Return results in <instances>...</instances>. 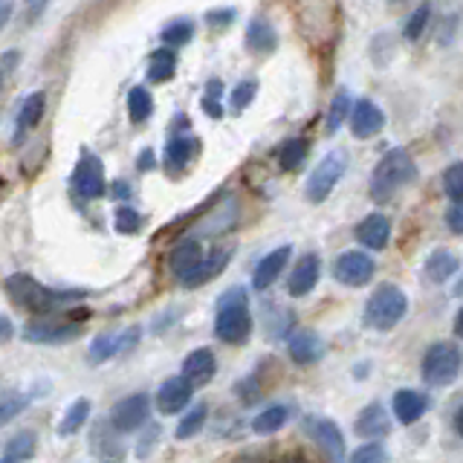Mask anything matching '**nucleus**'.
<instances>
[{
    "label": "nucleus",
    "mask_w": 463,
    "mask_h": 463,
    "mask_svg": "<svg viewBox=\"0 0 463 463\" xmlns=\"http://www.w3.org/2000/svg\"><path fill=\"white\" fill-rule=\"evenodd\" d=\"M206 414H209L206 405H194V409L180 420V426L174 429V438H177V440H192L194 434H200V429L206 426Z\"/></svg>",
    "instance_id": "37"
},
{
    "label": "nucleus",
    "mask_w": 463,
    "mask_h": 463,
    "mask_svg": "<svg viewBox=\"0 0 463 463\" xmlns=\"http://www.w3.org/2000/svg\"><path fill=\"white\" fill-rule=\"evenodd\" d=\"M43 108H47V96H43V93H29L24 99V105L18 110V134H24V130L35 128L41 122Z\"/></svg>",
    "instance_id": "33"
},
{
    "label": "nucleus",
    "mask_w": 463,
    "mask_h": 463,
    "mask_svg": "<svg viewBox=\"0 0 463 463\" xmlns=\"http://www.w3.org/2000/svg\"><path fill=\"white\" fill-rule=\"evenodd\" d=\"M6 296L29 313L52 316L55 310H61L64 304H72V298H84L87 293L84 289H52L35 281L33 275L14 272L6 279Z\"/></svg>",
    "instance_id": "1"
},
{
    "label": "nucleus",
    "mask_w": 463,
    "mask_h": 463,
    "mask_svg": "<svg viewBox=\"0 0 463 463\" xmlns=\"http://www.w3.org/2000/svg\"><path fill=\"white\" fill-rule=\"evenodd\" d=\"M4 402H0V423H12L14 420V414L18 411H24L26 409V402H29V397H24V394H18V391H4V397H0Z\"/></svg>",
    "instance_id": "42"
},
{
    "label": "nucleus",
    "mask_w": 463,
    "mask_h": 463,
    "mask_svg": "<svg viewBox=\"0 0 463 463\" xmlns=\"http://www.w3.org/2000/svg\"><path fill=\"white\" fill-rule=\"evenodd\" d=\"M18 61V52H4V79L12 76V67Z\"/></svg>",
    "instance_id": "50"
},
{
    "label": "nucleus",
    "mask_w": 463,
    "mask_h": 463,
    "mask_svg": "<svg viewBox=\"0 0 463 463\" xmlns=\"http://www.w3.org/2000/svg\"><path fill=\"white\" fill-rule=\"evenodd\" d=\"M0 325H4V342H9L12 339V322H9V318H4Z\"/></svg>",
    "instance_id": "53"
},
{
    "label": "nucleus",
    "mask_w": 463,
    "mask_h": 463,
    "mask_svg": "<svg viewBox=\"0 0 463 463\" xmlns=\"http://www.w3.org/2000/svg\"><path fill=\"white\" fill-rule=\"evenodd\" d=\"M252 333V313L243 287H232L217 298L214 336L226 345H243Z\"/></svg>",
    "instance_id": "2"
},
{
    "label": "nucleus",
    "mask_w": 463,
    "mask_h": 463,
    "mask_svg": "<svg viewBox=\"0 0 463 463\" xmlns=\"http://www.w3.org/2000/svg\"><path fill=\"white\" fill-rule=\"evenodd\" d=\"M354 235H356V241H359L362 246H365V250L380 252V250H385V246H388V238H391V221H388L385 214L373 212V214H368V217H362L359 226L354 229Z\"/></svg>",
    "instance_id": "18"
},
{
    "label": "nucleus",
    "mask_w": 463,
    "mask_h": 463,
    "mask_svg": "<svg viewBox=\"0 0 463 463\" xmlns=\"http://www.w3.org/2000/svg\"><path fill=\"white\" fill-rule=\"evenodd\" d=\"M347 154L345 151H330L325 154V159L318 163L313 171H310V177H307V185H304V192H307V200L310 203H325L330 194H333V188H336V183L342 180V174L347 171Z\"/></svg>",
    "instance_id": "6"
},
{
    "label": "nucleus",
    "mask_w": 463,
    "mask_h": 463,
    "mask_svg": "<svg viewBox=\"0 0 463 463\" xmlns=\"http://www.w3.org/2000/svg\"><path fill=\"white\" fill-rule=\"evenodd\" d=\"M289 255H293V246H279V250H272L269 255L260 258L255 272H252V287L255 289H269L275 281H279V275L284 272V267L289 264Z\"/></svg>",
    "instance_id": "19"
},
{
    "label": "nucleus",
    "mask_w": 463,
    "mask_h": 463,
    "mask_svg": "<svg viewBox=\"0 0 463 463\" xmlns=\"http://www.w3.org/2000/svg\"><path fill=\"white\" fill-rule=\"evenodd\" d=\"M455 336H460L463 339V307L458 310V316H455Z\"/></svg>",
    "instance_id": "51"
},
{
    "label": "nucleus",
    "mask_w": 463,
    "mask_h": 463,
    "mask_svg": "<svg viewBox=\"0 0 463 463\" xmlns=\"http://www.w3.org/2000/svg\"><path fill=\"white\" fill-rule=\"evenodd\" d=\"M443 192H446V197H452L455 203L463 200V159L446 168V174H443Z\"/></svg>",
    "instance_id": "41"
},
{
    "label": "nucleus",
    "mask_w": 463,
    "mask_h": 463,
    "mask_svg": "<svg viewBox=\"0 0 463 463\" xmlns=\"http://www.w3.org/2000/svg\"><path fill=\"white\" fill-rule=\"evenodd\" d=\"M405 313H409V296L394 284H383L371 293L362 318L371 330H391L402 322Z\"/></svg>",
    "instance_id": "4"
},
{
    "label": "nucleus",
    "mask_w": 463,
    "mask_h": 463,
    "mask_svg": "<svg viewBox=\"0 0 463 463\" xmlns=\"http://www.w3.org/2000/svg\"><path fill=\"white\" fill-rule=\"evenodd\" d=\"M287 417H289L287 405H269V409H264L252 420V431L255 434H275L279 429H284Z\"/></svg>",
    "instance_id": "34"
},
{
    "label": "nucleus",
    "mask_w": 463,
    "mask_h": 463,
    "mask_svg": "<svg viewBox=\"0 0 463 463\" xmlns=\"http://www.w3.org/2000/svg\"><path fill=\"white\" fill-rule=\"evenodd\" d=\"M304 159H307V139L289 137V139L281 142V148H279V163H281L284 171H298Z\"/></svg>",
    "instance_id": "31"
},
{
    "label": "nucleus",
    "mask_w": 463,
    "mask_h": 463,
    "mask_svg": "<svg viewBox=\"0 0 463 463\" xmlns=\"http://www.w3.org/2000/svg\"><path fill=\"white\" fill-rule=\"evenodd\" d=\"M376 272V264L368 252H359V250H347L336 258V264H333V279L345 287H365L371 284Z\"/></svg>",
    "instance_id": "9"
},
{
    "label": "nucleus",
    "mask_w": 463,
    "mask_h": 463,
    "mask_svg": "<svg viewBox=\"0 0 463 463\" xmlns=\"http://www.w3.org/2000/svg\"><path fill=\"white\" fill-rule=\"evenodd\" d=\"M194 397V383L188 380V376H171V380H165L163 385H159L156 391V411L163 417H171V414H180L185 411V405L192 402Z\"/></svg>",
    "instance_id": "13"
},
{
    "label": "nucleus",
    "mask_w": 463,
    "mask_h": 463,
    "mask_svg": "<svg viewBox=\"0 0 463 463\" xmlns=\"http://www.w3.org/2000/svg\"><path fill=\"white\" fill-rule=\"evenodd\" d=\"M81 333H84V327L76 322V318H70V322L47 318V322H29L21 336L33 345H67L72 339H79Z\"/></svg>",
    "instance_id": "12"
},
{
    "label": "nucleus",
    "mask_w": 463,
    "mask_h": 463,
    "mask_svg": "<svg viewBox=\"0 0 463 463\" xmlns=\"http://www.w3.org/2000/svg\"><path fill=\"white\" fill-rule=\"evenodd\" d=\"M446 226L452 229L455 235H463V200L455 203V206L446 212Z\"/></svg>",
    "instance_id": "45"
},
{
    "label": "nucleus",
    "mask_w": 463,
    "mask_h": 463,
    "mask_svg": "<svg viewBox=\"0 0 463 463\" xmlns=\"http://www.w3.org/2000/svg\"><path fill=\"white\" fill-rule=\"evenodd\" d=\"M287 351H289V359H293L296 365H316V362L325 356V342L316 330L301 327L289 336Z\"/></svg>",
    "instance_id": "15"
},
{
    "label": "nucleus",
    "mask_w": 463,
    "mask_h": 463,
    "mask_svg": "<svg viewBox=\"0 0 463 463\" xmlns=\"http://www.w3.org/2000/svg\"><path fill=\"white\" fill-rule=\"evenodd\" d=\"M460 269V258L455 252H449V250H438V252H431L429 260H426V279L431 284H443L449 281L452 275Z\"/></svg>",
    "instance_id": "25"
},
{
    "label": "nucleus",
    "mask_w": 463,
    "mask_h": 463,
    "mask_svg": "<svg viewBox=\"0 0 463 463\" xmlns=\"http://www.w3.org/2000/svg\"><path fill=\"white\" fill-rule=\"evenodd\" d=\"M90 443H113V440L105 438V426H99V431L90 438ZM113 455L119 458V455H122V449H119V446H113V449H110V458H113Z\"/></svg>",
    "instance_id": "48"
},
{
    "label": "nucleus",
    "mask_w": 463,
    "mask_h": 463,
    "mask_svg": "<svg viewBox=\"0 0 463 463\" xmlns=\"http://www.w3.org/2000/svg\"><path fill=\"white\" fill-rule=\"evenodd\" d=\"M388 458V452L383 449V443L380 440H368L362 449H356V452L351 455V460L354 463H383Z\"/></svg>",
    "instance_id": "44"
},
{
    "label": "nucleus",
    "mask_w": 463,
    "mask_h": 463,
    "mask_svg": "<svg viewBox=\"0 0 463 463\" xmlns=\"http://www.w3.org/2000/svg\"><path fill=\"white\" fill-rule=\"evenodd\" d=\"M391 4H402V0H391Z\"/></svg>",
    "instance_id": "55"
},
{
    "label": "nucleus",
    "mask_w": 463,
    "mask_h": 463,
    "mask_svg": "<svg viewBox=\"0 0 463 463\" xmlns=\"http://www.w3.org/2000/svg\"><path fill=\"white\" fill-rule=\"evenodd\" d=\"M159 38H163V43L165 47H185L188 41L194 38V21H174V24H168L163 33H159Z\"/></svg>",
    "instance_id": "38"
},
{
    "label": "nucleus",
    "mask_w": 463,
    "mask_h": 463,
    "mask_svg": "<svg viewBox=\"0 0 463 463\" xmlns=\"http://www.w3.org/2000/svg\"><path fill=\"white\" fill-rule=\"evenodd\" d=\"M255 93H258V84L255 81H241V84H235L232 87V110L235 113H241V110H246L255 101Z\"/></svg>",
    "instance_id": "43"
},
{
    "label": "nucleus",
    "mask_w": 463,
    "mask_h": 463,
    "mask_svg": "<svg viewBox=\"0 0 463 463\" xmlns=\"http://www.w3.org/2000/svg\"><path fill=\"white\" fill-rule=\"evenodd\" d=\"M414 180H417V165L409 156V151L391 148L380 163H376V168L371 174V197L376 203H385L394 197L400 188H405Z\"/></svg>",
    "instance_id": "3"
},
{
    "label": "nucleus",
    "mask_w": 463,
    "mask_h": 463,
    "mask_svg": "<svg viewBox=\"0 0 463 463\" xmlns=\"http://www.w3.org/2000/svg\"><path fill=\"white\" fill-rule=\"evenodd\" d=\"M87 417H90V400L81 397V400H76L64 411L61 423H58V434H61V438H70V434H76L87 423Z\"/></svg>",
    "instance_id": "32"
},
{
    "label": "nucleus",
    "mask_w": 463,
    "mask_h": 463,
    "mask_svg": "<svg viewBox=\"0 0 463 463\" xmlns=\"http://www.w3.org/2000/svg\"><path fill=\"white\" fill-rule=\"evenodd\" d=\"M460 347H455L452 342H434L426 356H423V380L434 388H443V385H452L460 373Z\"/></svg>",
    "instance_id": "5"
},
{
    "label": "nucleus",
    "mask_w": 463,
    "mask_h": 463,
    "mask_svg": "<svg viewBox=\"0 0 463 463\" xmlns=\"http://www.w3.org/2000/svg\"><path fill=\"white\" fill-rule=\"evenodd\" d=\"M354 105H351V93L347 90H339L330 101V110H327V134H336V130L347 122V116H351Z\"/></svg>",
    "instance_id": "35"
},
{
    "label": "nucleus",
    "mask_w": 463,
    "mask_h": 463,
    "mask_svg": "<svg viewBox=\"0 0 463 463\" xmlns=\"http://www.w3.org/2000/svg\"><path fill=\"white\" fill-rule=\"evenodd\" d=\"M455 431H458L460 438H463V405H460V409L455 411Z\"/></svg>",
    "instance_id": "52"
},
{
    "label": "nucleus",
    "mask_w": 463,
    "mask_h": 463,
    "mask_svg": "<svg viewBox=\"0 0 463 463\" xmlns=\"http://www.w3.org/2000/svg\"><path fill=\"white\" fill-rule=\"evenodd\" d=\"M318 275H322V260H318V255H301V260L296 264L293 275H289L287 281V293L293 298H304L310 296L316 284H318Z\"/></svg>",
    "instance_id": "17"
},
{
    "label": "nucleus",
    "mask_w": 463,
    "mask_h": 463,
    "mask_svg": "<svg viewBox=\"0 0 463 463\" xmlns=\"http://www.w3.org/2000/svg\"><path fill=\"white\" fill-rule=\"evenodd\" d=\"M354 431L359 434L362 440H380L391 431V417H388V411L383 409L380 402H371V405H365V409L359 411Z\"/></svg>",
    "instance_id": "21"
},
{
    "label": "nucleus",
    "mask_w": 463,
    "mask_h": 463,
    "mask_svg": "<svg viewBox=\"0 0 463 463\" xmlns=\"http://www.w3.org/2000/svg\"><path fill=\"white\" fill-rule=\"evenodd\" d=\"M148 417H151L148 394H130L110 409V426H113V431L128 434V431L142 429L145 423H148Z\"/></svg>",
    "instance_id": "11"
},
{
    "label": "nucleus",
    "mask_w": 463,
    "mask_h": 463,
    "mask_svg": "<svg viewBox=\"0 0 463 463\" xmlns=\"http://www.w3.org/2000/svg\"><path fill=\"white\" fill-rule=\"evenodd\" d=\"M197 151V142L194 137H185V134H171L165 142V163L171 168H185L192 163V156Z\"/></svg>",
    "instance_id": "28"
},
{
    "label": "nucleus",
    "mask_w": 463,
    "mask_h": 463,
    "mask_svg": "<svg viewBox=\"0 0 463 463\" xmlns=\"http://www.w3.org/2000/svg\"><path fill=\"white\" fill-rule=\"evenodd\" d=\"M174 76H177V52H174V47L156 50L151 55V61H148V81L168 84Z\"/></svg>",
    "instance_id": "27"
},
{
    "label": "nucleus",
    "mask_w": 463,
    "mask_h": 463,
    "mask_svg": "<svg viewBox=\"0 0 463 463\" xmlns=\"http://www.w3.org/2000/svg\"><path fill=\"white\" fill-rule=\"evenodd\" d=\"M137 168L139 171H154L156 168V154L151 148H145L139 156H137Z\"/></svg>",
    "instance_id": "47"
},
{
    "label": "nucleus",
    "mask_w": 463,
    "mask_h": 463,
    "mask_svg": "<svg viewBox=\"0 0 463 463\" xmlns=\"http://www.w3.org/2000/svg\"><path fill=\"white\" fill-rule=\"evenodd\" d=\"M229 258H232V252L226 250V246H217V250H209L206 255L200 258V264L183 279V287L197 289V287H203V284H209L212 279H217V275H221V272L226 269Z\"/></svg>",
    "instance_id": "16"
},
{
    "label": "nucleus",
    "mask_w": 463,
    "mask_h": 463,
    "mask_svg": "<svg viewBox=\"0 0 463 463\" xmlns=\"http://www.w3.org/2000/svg\"><path fill=\"white\" fill-rule=\"evenodd\" d=\"M391 409H394V417L400 420L402 426H411L429 411V397L423 394V391L400 388L394 394V400H391Z\"/></svg>",
    "instance_id": "20"
},
{
    "label": "nucleus",
    "mask_w": 463,
    "mask_h": 463,
    "mask_svg": "<svg viewBox=\"0 0 463 463\" xmlns=\"http://www.w3.org/2000/svg\"><path fill=\"white\" fill-rule=\"evenodd\" d=\"M235 217H238V203L235 197H226L223 206L212 209V221L194 229V235H221V232H229L235 226Z\"/></svg>",
    "instance_id": "26"
},
{
    "label": "nucleus",
    "mask_w": 463,
    "mask_h": 463,
    "mask_svg": "<svg viewBox=\"0 0 463 463\" xmlns=\"http://www.w3.org/2000/svg\"><path fill=\"white\" fill-rule=\"evenodd\" d=\"M142 226H145V217L134 206L122 203V206L113 209V229L116 232H122V235H137Z\"/></svg>",
    "instance_id": "36"
},
{
    "label": "nucleus",
    "mask_w": 463,
    "mask_h": 463,
    "mask_svg": "<svg viewBox=\"0 0 463 463\" xmlns=\"http://www.w3.org/2000/svg\"><path fill=\"white\" fill-rule=\"evenodd\" d=\"M33 455H35V431H21L6 440L0 463H21V460H29Z\"/></svg>",
    "instance_id": "29"
},
{
    "label": "nucleus",
    "mask_w": 463,
    "mask_h": 463,
    "mask_svg": "<svg viewBox=\"0 0 463 463\" xmlns=\"http://www.w3.org/2000/svg\"><path fill=\"white\" fill-rule=\"evenodd\" d=\"M183 373L194 385L209 383L212 376L217 373V356L209 351V347H197V351H192V354L183 359Z\"/></svg>",
    "instance_id": "22"
},
{
    "label": "nucleus",
    "mask_w": 463,
    "mask_h": 463,
    "mask_svg": "<svg viewBox=\"0 0 463 463\" xmlns=\"http://www.w3.org/2000/svg\"><path fill=\"white\" fill-rule=\"evenodd\" d=\"M304 434L322 449V452L333 460H345V438H342V429L333 423V420L327 417H304V423H301Z\"/></svg>",
    "instance_id": "10"
},
{
    "label": "nucleus",
    "mask_w": 463,
    "mask_h": 463,
    "mask_svg": "<svg viewBox=\"0 0 463 463\" xmlns=\"http://www.w3.org/2000/svg\"><path fill=\"white\" fill-rule=\"evenodd\" d=\"M200 108L206 110L212 119H223V81L221 79H212L206 84V93L200 99Z\"/></svg>",
    "instance_id": "39"
},
{
    "label": "nucleus",
    "mask_w": 463,
    "mask_h": 463,
    "mask_svg": "<svg viewBox=\"0 0 463 463\" xmlns=\"http://www.w3.org/2000/svg\"><path fill=\"white\" fill-rule=\"evenodd\" d=\"M9 14H12V4H9V0H6V4H4V18H0V24H9Z\"/></svg>",
    "instance_id": "54"
},
{
    "label": "nucleus",
    "mask_w": 463,
    "mask_h": 463,
    "mask_svg": "<svg viewBox=\"0 0 463 463\" xmlns=\"http://www.w3.org/2000/svg\"><path fill=\"white\" fill-rule=\"evenodd\" d=\"M206 21L212 26H226L235 21V9H214V12H206Z\"/></svg>",
    "instance_id": "46"
},
{
    "label": "nucleus",
    "mask_w": 463,
    "mask_h": 463,
    "mask_svg": "<svg viewBox=\"0 0 463 463\" xmlns=\"http://www.w3.org/2000/svg\"><path fill=\"white\" fill-rule=\"evenodd\" d=\"M385 128V113L383 108L371 99H359L351 110V134L356 139H371Z\"/></svg>",
    "instance_id": "14"
},
{
    "label": "nucleus",
    "mask_w": 463,
    "mask_h": 463,
    "mask_svg": "<svg viewBox=\"0 0 463 463\" xmlns=\"http://www.w3.org/2000/svg\"><path fill=\"white\" fill-rule=\"evenodd\" d=\"M429 21H431V4H420V6L409 14V21H405V29H402L405 41H420V38H423Z\"/></svg>",
    "instance_id": "40"
},
{
    "label": "nucleus",
    "mask_w": 463,
    "mask_h": 463,
    "mask_svg": "<svg viewBox=\"0 0 463 463\" xmlns=\"http://www.w3.org/2000/svg\"><path fill=\"white\" fill-rule=\"evenodd\" d=\"M275 47H279V33L272 29V24H267L264 18H255L250 26H246V50L255 55H269Z\"/></svg>",
    "instance_id": "24"
},
{
    "label": "nucleus",
    "mask_w": 463,
    "mask_h": 463,
    "mask_svg": "<svg viewBox=\"0 0 463 463\" xmlns=\"http://www.w3.org/2000/svg\"><path fill=\"white\" fill-rule=\"evenodd\" d=\"M203 255H206V252L200 250V243H197L194 238H185V241H180V243L171 250V255H168V267H171V272L183 281L185 275L200 264V258H203Z\"/></svg>",
    "instance_id": "23"
},
{
    "label": "nucleus",
    "mask_w": 463,
    "mask_h": 463,
    "mask_svg": "<svg viewBox=\"0 0 463 463\" xmlns=\"http://www.w3.org/2000/svg\"><path fill=\"white\" fill-rule=\"evenodd\" d=\"M139 339H142V330L137 325L134 327H125L119 333H101V336L93 339L90 354H87V362H93V365H101V362H108L113 356L130 354L139 345Z\"/></svg>",
    "instance_id": "8"
},
{
    "label": "nucleus",
    "mask_w": 463,
    "mask_h": 463,
    "mask_svg": "<svg viewBox=\"0 0 463 463\" xmlns=\"http://www.w3.org/2000/svg\"><path fill=\"white\" fill-rule=\"evenodd\" d=\"M110 192H113V197H119V200H128L130 194H134V188H130L125 180H119V183H113V188H110Z\"/></svg>",
    "instance_id": "49"
},
{
    "label": "nucleus",
    "mask_w": 463,
    "mask_h": 463,
    "mask_svg": "<svg viewBox=\"0 0 463 463\" xmlns=\"http://www.w3.org/2000/svg\"><path fill=\"white\" fill-rule=\"evenodd\" d=\"M154 113V96L148 87H130V93H128V116H130V122L134 125H142V122H148V116Z\"/></svg>",
    "instance_id": "30"
},
{
    "label": "nucleus",
    "mask_w": 463,
    "mask_h": 463,
    "mask_svg": "<svg viewBox=\"0 0 463 463\" xmlns=\"http://www.w3.org/2000/svg\"><path fill=\"white\" fill-rule=\"evenodd\" d=\"M72 192H76L81 200H99L108 192V180H105V165L96 154H81V159L76 163V171L70 177Z\"/></svg>",
    "instance_id": "7"
}]
</instances>
